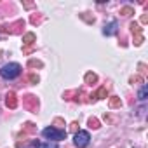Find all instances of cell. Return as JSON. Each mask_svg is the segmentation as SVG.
Instances as JSON below:
<instances>
[{
  "mask_svg": "<svg viewBox=\"0 0 148 148\" xmlns=\"http://www.w3.org/2000/svg\"><path fill=\"white\" fill-rule=\"evenodd\" d=\"M19 73H21V66L18 63H9V64H4L0 68V77H4L7 80H12V79L19 77Z\"/></svg>",
  "mask_w": 148,
  "mask_h": 148,
  "instance_id": "obj_1",
  "label": "cell"
},
{
  "mask_svg": "<svg viewBox=\"0 0 148 148\" xmlns=\"http://www.w3.org/2000/svg\"><path fill=\"white\" fill-rule=\"evenodd\" d=\"M42 134H44V138L54 139V141H61V139L66 138V131H61V129H58V127H45V129L42 131Z\"/></svg>",
  "mask_w": 148,
  "mask_h": 148,
  "instance_id": "obj_2",
  "label": "cell"
},
{
  "mask_svg": "<svg viewBox=\"0 0 148 148\" xmlns=\"http://www.w3.org/2000/svg\"><path fill=\"white\" fill-rule=\"evenodd\" d=\"M23 106H25L28 112L37 113V112H38V98L33 96V94H26V96L23 98Z\"/></svg>",
  "mask_w": 148,
  "mask_h": 148,
  "instance_id": "obj_3",
  "label": "cell"
},
{
  "mask_svg": "<svg viewBox=\"0 0 148 148\" xmlns=\"http://www.w3.org/2000/svg\"><path fill=\"white\" fill-rule=\"evenodd\" d=\"M89 141H91V136L87 131H79L75 134V138H73V143H75L77 148H86L89 145Z\"/></svg>",
  "mask_w": 148,
  "mask_h": 148,
  "instance_id": "obj_4",
  "label": "cell"
},
{
  "mask_svg": "<svg viewBox=\"0 0 148 148\" xmlns=\"http://www.w3.org/2000/svg\"><path fill=\"white\" fill-rule=\"evenodd\" d=\"M23 28H25V19H18L12 25H5L4 26V32L5 33H11V35H19L23 32Z\"/></svg>",
  "mask_w": 148,
  "mask_h": 148,
  "instance_id": "obj_5",
  "label": "cell"
},
{
  "mask_svg": "<svg viewBox=\"0 0 148 148\" xmlns=\"http://www.w3.org/2000/svg\"><path fill=\"white\" fill-rule=\"evenodd\" d=\"M5 106L11 108V110H14V108L18 106V96H16L14 91H9V92L5 94Z\"/></svg>",
  "mask_w": 148,
  "mask_h": 148,
  "instance_id": "obj_6",
  "label": "cell"
},
{
  "mask_svg": "<svg viewBox=\"0 0 148 148\" xmlns=\"http://www.w3.org/2000/svg\"><path fill=\"white\" fill-rule=\"evenodd\" d=\"M103 33H105L106 37H110V35L117 33V23H115V21H112V23L105 25V28H103Z\"/></svg>",
  "mask_w": 148,
  "mask_h": 148,
  "instance_id": "obj_7",
  "label": "cell"
},
{
  "mask_svg": "<svg viewBox=\"0 0 148 148\" xmlns=\"http://www.w3.org/2000/svg\"><path fill=\"white\" fill-rule=\"evenodd\" d=\"M106 96H108V87H99L96 92L91 94L92 99H103V98H106Z\"/></svg>",
  "mask_w": 148,
  "mask_h": 148,
  "instance_id": "obj_8",
  "label": "cell"
},
{
  "mask_svg": "<svg viewBox=\"0 0 148 148\" xmlns=\"http://www.w3.org/2000/svg\"><path fill=\"white\" fill-rule=\"evenodd\" d=\"M86 84H89V86H92V84H96L98 82V75L96 73H92V71H89V73H86Z\"/></svg>",
  "mask_w": 148,
  "mask_h": 148,
  "instance_id": "obj_9",
  "label": "cell"
},
{
  "mask_svg": "<svg viewBox=\"0 0 148 148\" xmlns=\"http://www.w3.org/2000/svg\"><path fill=\"white\" fill-rule=\"evenodd\" d=\"M129 28H131V32H132V35H134V37H138V35H143V30H141V26H139L136 21H132V23L129 25Z\"/></svg>",
  "mask_w": 148,
  "mask_h": 148,
  "instance_id": "obj_10",
  "label": "cell"
},
{
  "mask_svg": "<svg viewBox=\"0 0 148 148\" xmlns=\"http://www.w3.org/2000/svg\"><path fill=\"white\" fill-rule=\"evenodd\" d=\"M35 40H37L35 33H26V35L23 37V44H25V45H33V44H35Z\"/></svg>",
  "mask_w": 148,
  "mask_h": 148,
  "instance_id": "obj_11",
  "label": "cell"
},
{
  "mask_svg": "<svg viewBox=\"0 0 148 148\" xmlns=\"http://www.w3.org/2000/svg\"><path fill=\"white\" fill-rule=\"evenodd\" d=\"M23 132L25 134H33V132H37V125L33 122H26L25 127H23Z\"/></svg>",
  "mask_w": 148,
  "mask_h": 148,
  "instance_id": "obj_12",
  "label": "cell"
},
{
  "mask_svg": "<svg viewBox=\"0 0 148 148\" xmlns=\"http://www.w3.org/2000/svg\"><path fill=\"white\" fill-rule=\"evenodd\" d=\"M122 106V99L119 96H112L110 98V108H120Z\"/></svg>",
  "mask_w": 148,
  "mask_h": 148,
  "instance_id": "obj_13",
  "label": "cell"
},
{
  "mask_svg": "<svg viewBox=\"0 0 148 148\" xmlns=\"http://www.w3.org/2000/svg\"><path fill=\"white\" fill-rule=\"evenodd\" d=\"M87 124H89V127H91V129H99V127H101V124H99V120H98L96 117H91Z\"/></svg>",
  "mask_w": 148,
  "mask_h": 148,
  "instance_id": "obj_14",
  "label": "cell"
},
{
  "mask_svg": "<svg viewBox=\"0 0 148 148\" xmlns=\"http://www.w3.org/2000/svg\"><path fill=\"white\" fill-rule=\"evenodd\" d=\"M30 23H32V25H40V23H42V16L37 14V12L32 14V16H30Z\"/></svg>",
  "mask_w": 148,
  "mask_h": 148,
  "instance_id": "obj_15",
  "label": "cell"
},
{
  "mask_svg": "<svg viewBox=\"0 0 148 148\" xmlns=\"http://www.w3.org/2000/svg\"><path fill=\"white\" fill-rule=\"evenodd\" d=\"M143 82H145V79H143L141 75H132V77L129 79V84H132V86H134V84H143Z\"/></svg>",
  "mask_w": 148,
  "mask_h": 148,
  "instance_id": "obj_16",
  "label": "cell"
},
{
  "mask_svg": "<svg viewBox=\"0 0 148 148\" xmlns=\"http://www.w3.org/2000/svg\"><path fill=\"white\" fill-rule=\"evenodd\" d=\"M28 66H30V68H42L44 63L38 61V59H30V61H28Z\"/></svg>",
  "mask_w": 148,
  "mask_h": 148,
  "instance_id": "obj_17",
  "label": "cell"
},
{
  "mask_svg": "<svg viewBox=\"0 0 148 148\" xmlns=\"http://www.w3.org/2000/svg\"><path fill=\"white\" fill-rule=\"evenodd\" d=\"M120 14H122V16H131V14H134V9L129 7V5H127V7H122V9H120Z\"/></svg>",
  "mask_w": 148,
  "mask_h": 148,
  "instance_id": "obj_18",
  "label": "cell"
},
{
  "mask_svg": "<svg viewBox=\"0 0 148 148\" xmlns=\"http://www.w3.org/2000/svg\"><path fill=\"white\" fill-rule=\"evenodd\" d=\"M80 18H82L86 23H89V25H92V23H94V16H89V12H84V14H80Z\"/></svg>",
  "mask_w": 148,
  "mask_h": 148,
  "instance_id": "obj_19",
  "label": "cell"
},
{
  "mask_svg": "<svg viewBox=\"0 0 148 148\" xmlns=\"http://www.w3.org/2000/svg\"><path fill=\"white\" fill-rule=\"evenodd\" d=\"M146 94H148V87H146V86H143V87H141V91H139V94H138V98L143 101V99H146Z\"/></svg>",
  "mask_w": 148,
  "mask_h": 148,
  "instance_id": "obj_20",
  "label": "cell"
},
{
  "mask_svg": "<svg viewBox=\"0 0 148 148\" xmlns=\"http://www.w3.org/2000/svg\"><path fill=\"white\" fill-rule=\"evenodd\" d=\"M28 80L32 82V84H38V75H35V73H30V75H28Z\"/></svg>",
  "mask_w": 148,
  "mask_h": 148,
  "instance_id": "obj_21",
  "label": "cell"
},
{
  "mask_svg": "<svg viewBox=\"0 0 148 148\" xmlns=\"http://www.w3.org/2000/svg\"><path fill=\"white\" fill-rule=\"evenodd\" d=\"M70 131L77 134V132H79V124H77V122H71V124H70Z\"/></svg>",
  "mask_w": 148,
  "mask_h": 148,
  "instance_id": "obj_22",
  "label": "cell"
},
{
  "mask_svg": "<svg viewBox=\"0 0 148 148\" xmlns=\"http://www.w3.org/2000/svg\"><path fill=\"white\" fill-rule=\"evenodd\" d=\"M37 148H58L56 143H45V145H38Z\"/></svg>",
  "mask_w": 148,
  "mask_h": 148,
  "instance_id": "obj_23",
  "label": "cell"
},
{
  "mask_svg": "<svg viewBox=\"0 0 148 148\" xmlns=\"http://www.w3.org/2000/svg\"><path fill=\"white\" fill-rule=\"evenodd\" d=\"M33 5H35L33 2H23V7H26V9H32Z\"/></svg>",
  "mask_w": 148,
  "mask_h": 148,
  "instance_id": "obj_24",
  "label": "cell"
},
{
  "mask_svg": "<svg viewBox=\"0 0 148 148\" xmlns=\"http://www.w3.org/2000/svg\"><path fill=\"white\" fill-rule=\"evenodd\" d=\"M63 119H54V125H63Z\"/></svg>",
  "mask_w": 148,
  "mask_h": 148,
  "instance_id": "obj_25",
  "label": "cell"
},
{
  "mask_svg": "<svg viewBox=\"0 0 148 148\" xmlns=\"http://www.w3.org/2000/svg\"><path fill=\"white\" fill-rule=\"evenodd\" d=\"M141 23H143V25H145V23H148V16H146V14H143V16H141Z\"/></svg>",
  "mask_w": 148,
  "mask_h": 148,
  "instance_id": "obj_26",
  "label": "cell"
},
{
  "mask_svg": "<svg viewBox=\"0 0 148 148\" xmlns=\"http://www.w3.org/2000/svg\"><path fill=\"white\" fill-rule=\"evenodd\" d=\"M32 51H33V47H25V49H23V52H25V54H30Z\"/></svg>",
  "mask_w": 148,
  "mask_h": 148,
  "instance_id": "obj_27",
  "label": "cell"
}]
</instances>
